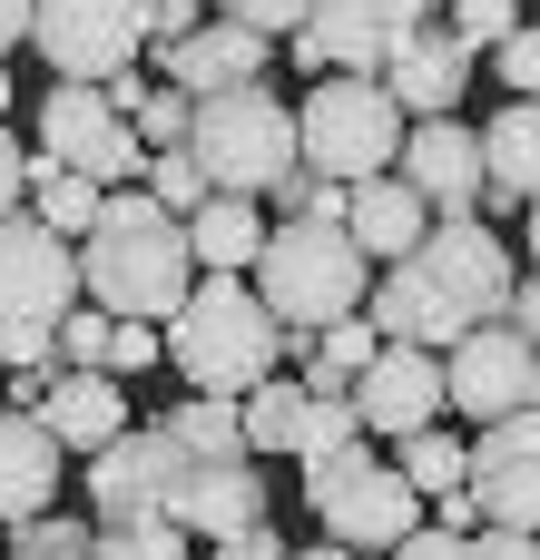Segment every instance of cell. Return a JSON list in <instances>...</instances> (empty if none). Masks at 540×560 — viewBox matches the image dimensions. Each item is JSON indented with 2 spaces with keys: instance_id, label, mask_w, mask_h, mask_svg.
<instances>
[{
  "instance_id": "12",
  "label": "cell",
  "mask_w": 540,
  "mask_h": 560,
  "mask_svg": "<svg viewBox=\"0 0 540 560\" xmlns=\"http://www.w3.org/2000/svg\"><path fill=\"white\" fill-rule=\"evenodd\" d=\"M413 266L462 305V325H502V315H512L521 266H512V246H502L482 217H433V236L413 246Z\"/></svg>"
},
{
  "instance_id": "16",
  "label": "cell",
  "mask_w": 540,
  "mask_h": 560,
  "mask_svg": "<svg viewBox=\"0 0 540 560\" xmlns=\"http://www.w3.org/2000/svg\"><path fill=\"white\" fill-rule=\"evenodd\" d=\"M384 89L403 118H462V89H472V49L433 20V30H403L394 59H384Z\"/></svg>"
},
{
  "instance_id": "17",
  "label": "cell",
  "mask_w": 540,
  "mask_h": 560,
  "mask_svg": "<svg viewBox=\"0 0 540 560\" xmlns=\"http://www.w3.org/2000/svg\"><path fill=\"white\" fill-rule=\"evenodd\" d=\"M266 59H275V39H266V30H246V20H207L197 39L157 49V79H167V89H187V98H216V89H256V79H266Z\"/></svg>"
},
{
  "instance_id": "19",
  "label": "cell",
  "mask_w": 540,
  "mask_h": 560,
  "mask_svg": "<svg viewBox=\"0 0 540 560\" xmlns=\"http://www.w3.org/2000/svg\"><path fill=\"white\" fill-rule=\"evenodd\" d=\"M364 315L384 325V345H423V354H453V345L472 335V325H462V305H453L413 256H403V266H384V285L364 295Z\"/></svg>"
},
{
  "instance_id": "35",
  "label": "cell",
  "mask_w": 540,
  "mask_h": 560,
  "mask_svg": "<svg viewBox=\"0 0 540 560\" xmlns=\"http://www.w3.org/2000/svg\"><path fill=\"white\" fill-rule=\"evenodd\" d=\"M108 335H118V315L69 305V325H59V374H108Z\"/></svg>"
},
{
  "instance_id": "2",
  "label": "cell",
  "mask_w": 540,
  "mask_h": 560,
  "mask_svg": "<svg viewBox=\"0 0 540 560\" xmlns=\"http://www.w3.org/2000/svg\"><path fill=\"white\" fill-rule=\"evenodd\" d=\"M167 364L187 374V394H256L285 364V325L246 276H197V295L167 315Z\"/></svg>"
},
{
  "instance_id": "1",
  "label": "cell",
  "mask_w": 540,
  "mask_h": 560,
  "mask_svg": "<svg viewBox=\"0 0 540 560\" xmlns=\"http://www.w3.org/2000/svg\"><path fill=\"white\" fill-rule=\"evenodd\" d=\"M79 295L118 325H167L197 295V246L187 217H167L148 187H118L98 207V226L79 236Z\"/></svg>"
},
{
  "instance_id": "48",
  "label": "cell",
  "mask_w": 540,
  "mask_h": 560,
  "mask_svg": "<svg viewBox=\"0 0 540 560\" xmlns=\"http://www.w3.org/2000/svg\"><path fill=\"white\" fill-rule=\"evenodd\" d=\"M374 10H384V30H394V39H403V30H433V20H443V0H374Z\"/></svg>"
},
{
  "instance_id": "4",
  "label": "cell",
  "mask_w": 540,
  "mask_h": 560,
  "mask_svg": "<svg viewBox=\"0 0 540 560\" xmlns=\"http://www.w3.org/2000/svg\"><path fill=\"white\" fill-rule=\"evenodd\" d=\"M79 305V246L39 226L30 207L0 217V374L10 364H59V325Z\"/></svg>"
},
{
  "instance_id": "31",
  "label": "cell",
  "mask_w": 540,
  "mask_h": 560,
  "mask_svg": "<svg viewBox=\"0 0 540 560\" xmlns=\"http://www.w3.org/2000/svg\"><path fill=\"white\" fill-rule=\"evenodd\" d=\"M89 560H187V532L177 522H98Z\"/></svg>"
},
{
  "instance_id": "10",
  "label": "cell",
  "mask_w": 540,
  "mask_h": 560,
  "mask_svg": "<svg viewBox=\"0 0 540 560\" xmlns=\"http://www.w3.org/2000/svg\"><path fill=\"white\" fill-rule=\"evenodd\" d=\"M138 39H148V0H39L30 20V49L49 59V79H118L138 69Z\"/></svg>"
},
{
  "instance_id": "23",
  "label": "cell",
  "mask_w": 540,
  "mask_h": 560,
  "mask_svg": "<svg viewBox=\"0 0 540 560\" xmlns=\"http://www.w3.org/2000/svg\"><path fill=\"white\" fill-rule=\"evenodd\" d=\"M482 177H492L482 217H492V207H531V197H540V98H512V108L482 118Z\"/></svg>"
},
{
  "instance_id": "44",
  "label": "cell",
  "mask_w": 540,
  "mask_h": 560,
  "mask_svg": "<svg viewBox=\"0 0 540 560\" xmlns=\"http://www.w3.org/2000/svg\"><path fill=\"white\" fill-rule=\"evenodd\" d=\"M207 560H285V541H275V522H256V532H226V541H207Z\"/></svg>"
},
{
  "instance_id": "55",
  "label": "cell",
  "mask_w": 540,
  "mask_h": 560,
  "mask_svg": "<svg viewBox=\"0 0 540 560\" xmlns=\"http://www.w3.org/2000/svg\"><path fill=\"white\" fill-rule=\"evenodd\" d=\"M531 413H540V384H531Z\"/></svg>"
},
{
  "instance_id": "28",
  "label": "cell",
  "mask_w": 540,
  "mask_h": 560,
  "mask_svg": "<svg viewBox=\"0 0 540 560\" xmlns=\"http://www.w3.org/2000/svg\"><path fill=\"white\" fill-rule=\"evenodd\" d=\"M167 433L187 443V463H236L246 453V404L236 394H187V404H167Z\"/></svg>"
},
{
  "instance_id": "32",
  "label": "cell",
  "mask_w": 540,
  "mask_h": 560,
  "mask_svg": "<svg viewBox=\"0 0 540 560\" xmlns=\"http://www.w3.org/2000/svg\"><path fill=\"white\" fill-rule=\"evenodd\" d=\"M89 541H98V522H79V512H39V522L10 532L20 560H89Z\"/></svg>"
},
{
  "instance_id": "37",
  "label": "cell",
  "mask_w": 540,
  "mask_h": 560,
  "mask_svg": "<svg viewBox=\"0 0 540 560\" xmlns=\"http://www.w3.org/2000/svg\"><path fill=\"white\" fill-rule=\"evenodd\" d=\"M315 354H325V364H334V374L354 384V374H364V364L384 354V325H374V315H344V325H325V335H315Z\"/></svg>"
},
{
  "instance_id": "8",
  "label": "cell",
  "mask_w": 540,
  "mask_h": 560,
  "mask_svg": "<svg viewBox=\"0 0 540 560\" xmlns=\"http://www.w3.org/2000/svg\"><path fill=\"white\" fill-rule=\"evenodd\" d=\"M39 158H59V167H79L89 187H148V138L108 108V89H89V79H59V89H39Z\"/></svg>"
},
{
  "instance_id": "5",
  "label": "cell",
  "mask_w": 540,
  "mask_h": 560,
  "mask_svg": "<svg viewBox=\"0 0 540 560\" xmlns=\"http://www.w3.org/2000/svg\"><path fill=\"white\" fill-rule=\"evenodd\" d=\"M403 128H413V118L394 108L384 79L334 69V79H315L305 108H295V158H305L315 177H334V187H364V177H394Z\"/></svg>"
},
{
  "instance_id": "26",
  "label": "cell",
  "mask_w": 540,
  "mask_h": 560,
  "mask_svg": "<svg viewBox=\"0 0 540 560\" xmlns=\"http://www.w3.org/2000/svg\"><path fill=\"white\" fill-rule=\"evenodd\" d=\"M98 207H108V187H89L79 167H59V158L30 148V217H39V226H59V236L79 246V236L98 226Z\"/></svg>"
},
{
  "instance_id": "7",
  "label": "cell",
  "mask_w": 540,
  "mask_h": 560,
  "mask_svg": "<svg viewBox=\"0 0 540 560\" xmlns=\"http://www.w3.org/2000/svg\"><path fill=\"white\" fill-rule=\"evenodd\" d=\"M305 502H315L325 541H344V551H403V541L433 522L423 492L403 482V463H384V443H354V453L315 463V472H305Z\"/></svg>"
},
{
  "instance_id": "3",
  "label": "cell",
  "mask_w": 540,
  "mask_h": 560,
  "mask_svg": "<svg viewBox=\"0 0 540 560\" xmlns=\"http://www.w3.org/2000/svg\"><path fill=\"white\" fill-rule=\"evenodd\" d=\"M364 276H374V256H364L344 226L285 217V226H266V256H256L246 285L266 295V315H275L285 335H325V325L364 315Z\"/></svg>"
},
{
  "instance_id": "36",
  "label": "cell",
  "mask_w": 540,
  "mask_h": 560,
  "mask_svg": "<svg viewBox=\"0 0 540 560\" xmlns=\"http://www.w3.org/2000/svg\"><path fill=\"white\" fill-rule=\"evenodd\" d=\"M443 30H453L462 49H502V39L521 30V0H443Z\"/></svg>"
},
{
  "instance_id": "43",
  "label": "cell",
  "mask_w": 540,
  "mask_h": 560,
  "mask_svg": "<svg viewBox=\"0 0 540 560\" xmlns=\"http://www.w3.org/2000/svg\"><path fill=\"white\" fill-rule=\"evenodd\" d=\"M30 207V148L10 138V118H0V217H20Z\"/></svg>"
},
{
  "instance_id": "39",
  "label": "cell",
  "mask_w": 540,
  "mask_h": 560,
  "mask_svg": "<svg viewBox=\"0 0 540 560\" xmlns=\"http://www.w3.org/2000/svg\"><path fill=\"white\" fill-rule=\"evenodd\" d=\"M492 69H502V89H512V98H540V20H521V30L492 49Z\"/></svg>"
},
{
  "instance_id": "40",
  "label": "cell",
  "mask_w": 540,
  "mask_h": 560,
  "mask_svg": "<svg viewBox=\"0 0 540 560\" xmlns=\"http://www.w3.org/2000/svg\"><path fill=\"white\" fill-rule=\"evenodd\" d=\"M216 20H246V30H266V39H295V30L315 20V0H216Z\"/></svg>"
},
{
  "instance_id": "52",
  "label": "cell",
  "mask_w": 540,
  "mask_h": 560,
  "mask_svg": "<svg viewBox=\"0 0 540 560\" xmlns=\"http://www.w3.org/2000/svg\"><path fill=\"white\" fill-rule=\"evenodd\" d=\"M285 560H364V551H344V541H315V551H285Z\"/></svg>"
},
{
  "instance_id": "22",
  "label": "cell",
  "mask_w": 540,
  "mask_h": 560,
  "mask_svg": "<svg viewBox=\"0 0 540 560\" xmlns=\"http://www.w3.org/2000/svg\"><path fill=\"white\" fill-rule=\"evenodd\" d=\"M344 236H354L374 266H403V256L433 236V207H423L403 177H364V187H354V207H344Z\"/></svg>"
},
{
  "instance_id": "11",
  "label": "cell",
  "mask_w": 540,
  "mask_h": 560,
  "mask_svg": "<svg viewBox=\"0 0 540 560\" xmlns=\"http://www.w3.org/2000/svg\"><path fill=\"white\" fill-rule=\"evenodd\" d=\"M540 354L521 325H472L453 354H443V413H462V433L502 423V413H531Z\"/></svg>"
},
{
  "instance_id": "9",
  "label": "cell",
  "mask_w": 540,
  "mask_h": 560,
  "mask_svg": "<svg viewBox=\"0 0 540 560\" xmlns=\"http://www.w3.org/2000/svg\"><path fill=\"white\" fill-rule=\"evenodd\" d=\"M177 482H187V443L167 433V413L128 423L108 453H89V522H167L177 512Z\"/></svg>"
},
{
  "instance_id": "30",
  "label": "cell",
  "mask_w": 540,
  "mask_h": 560,
  "mask_svg": "<svg viewBox=\"0 0 540 560\" xmlns=\"http://www.w3.org/2000/svg\"><path fill=\"white\" fill-rule=\"evenodd\" d=\"M354 443H374V433H364V413H354V394L305 404V443H295V463H305V472H315V463H334V453H354Z\"/></svg>"
},
{
  "instance_id": "46",
  "label": "cell",
  "mask_w": 540,
  "mask_h": 560,
  "mask_svg": "<svg viewBox=\"0 0 540 560\" xmlns=\"http://www.w3.org/2000/svg\"><path fill=\"white\" fill-rule=\"evenodd\" d=\"M98 89H108V108H118L128 128H138V108L157 98V89H148V69H118V79H98Z\"/></svg>"
},
{
  "instance_id": "47",
  "label": "cell",
  "mask_w": 540,
  "mask_h": 560,
  "mask_svg": "<svg viewBox=\"0 0 540 560\" xmlns=\"http://www.w3.org/2000/svg\"><path fill=\"white\" fill-rule=\"evenodd\" d=\"M433 532H462V541H472V532H482V502H472V482H462V492H443V502H433Z\"/></svg>"
},
{
  "instance_id": "18",
  "label": "cell",
  "mask_w": 540,
  "mask_h": 560,
  "mask_svg": "<svg viewBox=\"0 0 540 560\" xmlns=\"http://www.w3.org/2000/svg\"><path fill=\"white\" fill-rule=\"evenodd\" d=\"M59 482H69L59 433H49L39 413H10V404H0V532H20V522L59 512Z\"/></svg>"
},
{
  "instance_id": "51",
  "label": "cell",
  "mask_w": 540,
  "mask_h": 560,
  "mask_svg": "<svg viewBox=\"0 0 540 560\" xmlns=\"http://www.w3.org/2000/svg\"><path fill=\"white\" fill-rule=\"evenodd\" d=\"M30 20H39V0H0V59L30 39Z\"/></svg>"
},
{
  "instance_id": "50",
  "label": "cell",
  "mask_w": 540,
  "mask_h": 560,
  "mask_svg": "<svg viewBox=\"0 0 540 560\" xmlns=\"http://www.w3.org/2000/svg\"><path fill=\"white\" fill-rule=\"evenodd\" d=\"M502 325H521V335H531V354H540V276L512 285V315H502Z\"/></svg>"
},
{
  "instance_id": "38",
  "label": "cell",
  "mask_w": 540,
  "mask_h": 560,
  "mask_svg": "<svg viewBox=\"0 0 540 560\" xmlns=\"http://www.w3.org/2000/svg\"><path fill=\"white\" fill-rule=\"evenodd\" d=\"M187 128H197V98L157 79V98L138 108V138H148V158H157V148H187Z\"/></svg>"
},
{
  "instance_id": "54",
  "label": "cell",
  "mask_w": 540,
  "mask_h": 560,
  "mask_svg": "<svg viewBox=\"0 0 540 560\" xmlns=\"http://www.w3.org/2000/svg\"><path fill=\"white\" fill-rule=\"evenodd\" d=\"M0 118H10V59H0Z\"/></svg>"
},
{
  "instance_id": "24",
  "label": "cell",
  "mask_w": 540,
  "mask_h": 560,
  "mask_svg": "<svg viewBox=\"0 0 540 560\" xmlns=\"http://www.w3.org/2000/svg\"><path fill=\"white\" fill-rule=\"evenodd\" d=\"M187 246H197V276H256L266 256V207L256 197H207L187 217Z\"/></svg>"
},
{
  "instance_id": "27",
  "label": "cell",
  "mask_w": 540,
  "mask_h": 560,
  "mask_svg": "<svg viewBox=\"0 0 540 560\" xmlns=\"http://www.w3.org/2000/svg\"><path fill=\"white\" fill-rule=\"evenodd\" d=\"M236 404H246V453H256V463H275V453L305 443V404H315V394H305L295 374H266V384L236 394Z\"/></svg>"
},
{
  "instance_id": "33",
  "label": "cell",
  "mask_w": 540,
  "mask_h": 560,
  "mask_svg": "<svg viewBox=\"0 0 540 560\" xmlns=\"http://www.w3.org/2000/svg\"><path fill=\"white\" fill-rule=\"evenodd\" d=\"M148 197H157L167 217H197V207H207L216 187H207V167H197L187 148H157V158H148Z\"/></svg>"
},
{
  "instance_id": "56",
  "label": "cell",
  "mask_w": 540,
  "mask_h": 560,
  "mask_svg": "<svg viewBox=\"0 0 540 560\" xmlns=\"http://www.w3.org/2000/svg\"><path fill=\"white\" fill-rule=\"evenodd\" d=\"M10 560H20V551H10Z\"/></svg>"
},
{
  "instance_id": "14",
  "label": "cell",
  "mask_w": 540,
  "mask_h": 560,
  "mask_svg": "<svg viewBox=\"0 0 540 560\" xmlns=\"http://www.w3.org/2000/svg\"><path fill=\"white\" fill-rule=\"evenodd\" d=\"M354 413H364L374 443H413V433H433V423H443V354H423V345H384V354L354 374Z\"/></svg>"
},
{
  "instance_id": "25",
  "label": "cell",
  "mask_w": 540,
  "mask_h": 560,
  "mask_svg": "<svg viewBox=\"0 0 540 560\" xmlns=\"http://www.w3.org/2000/svg\"><path fill=\"white\" fill-rule=\"evenodd\" d=\"M472 502H482V532L540 541V453H472Z\"/></svg>"
},
{
  "instance_id": "42",
  "label": "cell",
  "mask_w": 540,
  "mask_h": 560,
  "mask_svg": "<svg viewBox=\"0 0 540 560\" xmlns=\"http://www.w3.org/2000/svg\"><path fill=\"white\" fill-rule=\"evenodd\" d=\"M148 364H167V335H157V325H118V335H108V374L128 384V374H148Z\"/></svg>"
},
{
  "instance_id": "29",
  "label": "cell",
  "mask_w": 540,
  "mask_h": 560,
  "mask_svg": "<svg viewBox=\"0 0 540 560\" xmlns=\"http://www.w3.org/2000/svg\"><path fill=\"white\" fill-rule=\"evenodd\" d=\"M394 463H403V482H413L423 502H443V492H462V482H472V443H462L453 423H433V433L394 443Z\"/></svg>"
},
{
  "instance_id": "41",
  "label": "cell",
  "mask_w": 540,
  "mask_h": 560,
  "mask_svg": "<svg viewBox=\"0 0 540 560\" xmlns=\"http://www.w3.org/2000/svg\"><path fill=\"white\" fill-rule=\"evenodd\" d=\"M216 20V0H148V49H177Z\"/></svg>"
},
{
  "instance_id": "34",
  "label": "cell",
  "mask_w": 540,
  "mask_h": 560,
  "mask_svg": "<svg viewBox=\"0 0 540 560\" xmlns=\"http://www.w3.org/2000/svg\"><path fill=\"white\" fill-rule=\"evenodd\" d=\"M266 207H275V226H285V217H315V226H344V207H354V187H334V177H315V167H295V177H285V187L266 197Z\"/></svg>"
},
{
  "instance_id": "21",
  "label": "cell",
  "mask_w": 540,
  "mask_h": 560,
  "mask_svg": "<svg viewBox=\"0 0 540 560\" xmlns=\"http://www.w3.org/2000/svg\"><path fill=\"white\" fill-rule=\"evenodd\" d=\"M39 423L59 433V453H108L118 433H128V384L118 374H59L49 384V404H39Z\"/></svg>"
},
{
  "instance_id": "20",
  "label": "cell",
  "mask_w": 540,
  "mask_h": 560,
  "mask_svg": "<svg viewBox=\"0 0 540 560\" xmlns=\"http://www.w3.org/2000/svg\"><path fill=\"white\" fill-rule=\"evenodd\" d=\"M384 59H394V30L374 0H315V20L295 30V69H315V79H334V69L384 79Z\"/></svg>"
},
{
  "instance_id": "13",
  "label": "cell",
  "mask_w": 540,
  "mask_h": 560,
  "mask_svg": "<svg viewBox=\"0 0 540 560\" xmlns=\"http://www.w3.org/2000/svg\"><path fill=\"white\" fill-rule=\"evenodd\" d=\"M394 177H403L433 217H482V197H492V177H482V128H472V118H413Z\"/></svg>"
},
{
  "instance_id": "6",
  "label": "cell",
  "mask_w": 540,
  "mask_h": 560,
  "mask_svg": "<svg viewBox=\"0 0 540 560\" xmlns=\"http://www.w3.org/2000/svg\"><path fill=\"white\" fill-rule=\"evenodd\" d=\"M187 158L207 167L216 197H275L305 158H295V108L256 79V89H216L197 98V128H187Z\"/></svg>"
},
{
  "instance_id": "15",
  "label": "cell",
  "mask_w": 540,
  "mask_h": 560,
  "mask_svg": "<svg viewBox=\"0 0 540 560\" xmlns=\"http://www.w3.org/2000/svg\"><path fill=\"white\" fill-rule=\"evenodd\" d=\"M266 512H275V482H266L256 453H236V463H187L167 522H177L187 541H226V532H256Z\"/></svg>"
},
{
  "instance_id": "45",
  "label": "cell",
  "mask_w": 540,
  "mask_h": 560,
  "mask_svg": "<svg viewBox=\"0 0 540 560\" xmlns=\"http://www.w3.org/2000/svg\"><path fill=\"white\" fill-rule=\"evenodd\" d=\"M462 560H540V541H531V532H472Z\"/></svg>"
},
{
  "instance_id": "49",
  "label": "cell",
  "mask_w": 540,
  "mask_h": 560,
  "mask_svg": "<svg viewBox=\"0 0 540 560\" xmlns=\"http://www.w3.org/2000/svg\"><path fill=\"white\" fill-rule=\"evenodd\" d=\"M394 560H462V532H433V522H423V532H413Z\"/></svg>"
},
{
  "instance_id": "53",
  "label": "cell",
  "mask_w": 540,
  "mask_h": 560,
  "mask_svg": "<svg viewBox=\"0 0 540 560\" xmlns=\"http://www.w3.org/2000/svg\"><path fill=\"white\" fill-rule=\"evenodd\" d=\"M521 246H531V276H540V197H531V236H521Z\"/></svg>"
}]
</instances>
